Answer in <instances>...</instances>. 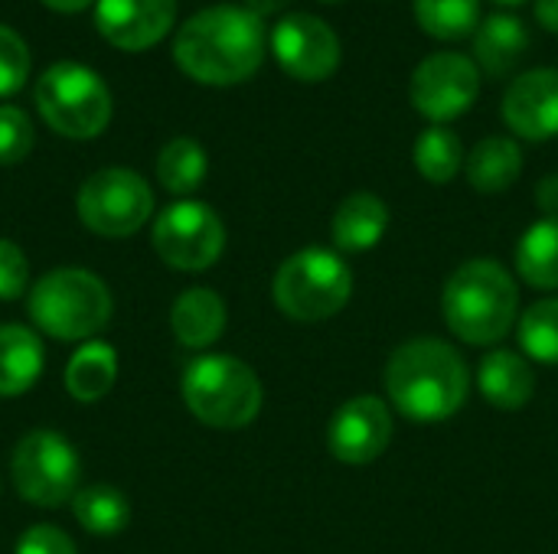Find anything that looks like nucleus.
<instances>
[{"label": "nucleus", "instance_id": "nucleus-7", "mask_svg": "<svg viewBox=\"0 0 558 554\" xmlns=\"http://www.w3.org/2000/svg\"><path fill=\"white\" fill-rule=\"evenodd\" d=\"M36 108L52 131L85 140L105 131L111 118V95L88 65L56 62L36 82Z\"/></svg>", "mask_w": 558, "mask_h": 554}, {"label": "nucleus", "instance_id": "nucleus-36", "mask_svg": "<svg viewBox=\"0 0 558 554\" xmlns=\"http://www.w3.org/2000/svg\"><path fill=\"white\" fill-rule=\"evenodd\" d=\"M43 3L52 7V10H59V13H75V10L88 7L92 0H43Z\"/></svg>", "mask_w": 558, "mask_h": 554}, {"label": "nucleus", "instance_id": "nucleus-15", "mask_svg": "<svg viewBox=\"0 0 558 554\" xmlns=\"http://www.w3.org/2000/svg\"><path fill=\"white\" fill-rule=\"evenodd\" d=\"M177 16V0H98L95 26L118 49H147L160 42Z\"/></svg>", "mask_w": 558, "mask_h": 554}, {"label": "nucleus", "instance_id": "nucleus-35", "mask_svg": "<svg viewBox=\"0 0 558 554\" xmlns=\"http://www.w3.org/2000/svg\"><path fill=\"white\" fill-rule=\"evenodd\" d=\"M245 3H248V10L255 16H271V13H278V10L288 7V0H245Z\"/></svg>", "mask_w": 558, "mask_h": 554}, {"label": "nucleus", "instance_id": "nucleus-3", "mask_svg": "<svg viewBox=\"0 0 558 554\" xmlns=\"http://www.w3.org/2000/svg\"><path fill=\"white\" fill-rule=\"evenodd\" d=\"M445 320L451 333L471 346L500 343L520 310V291L510 271L494 258L461 264L445 284Z\"/></svg>", "mask_w": 558, "mask_h": 554}, {"label": "nucleus", "instance_id": "nucleus-26", "mask_svg": "<svg viewBox=\"0 0 558 554\" xmlns=\"http://www.w3.org/2000/svg\"><path fill=\"white\" fill-rule=\"evenodd\" d=\"M418 26L435 39H461L481 26V0H415Z\"/></svg>", "mask_w": 558, "mask_h": 554}, {"label": "nucleus", "instance_id": "nucleus-8", "mask_svg": "<svg viewBox=\"0 0 558 554\" xmlns=\"http://www.w3.org/2000/svg\"><path fill=\"white\" fill-rule=\"evenodd\" d=\"M154 212V193L134 170L111 167L92 173L78 189V216L82 222L105 235V238H124L137 232Z\"/></svg>", "mask_w": 558, "mask_h": 554}, {"label": "nucleus", "instance_id": "nucleus-11", "mask_svg": "<svg viewBox=\"0 0 558 554\" xmlns=\"http://www.w3.org/2000/svg\"><path fill=\"white\" fill-rule=\"evenodd\" d=\"M412 104L428 121H454L461 118L481 91V69L474 59L461 52H435L418 62L412 72Z\"/></svg>", "mask_w": 558, "mask_h": 554}, {"label": "nucleus", "instance_id": "nucleus-12", "mask_svg": "<svg viewBox=\"0 0 558 554\" xmlns=\"http://www.w3.org/2000/svg\"><path fill=\"white\" fill-rule=\"evenodd\" d=\"M271 52L278 65L301 82H324L340 65V39L314 13L281 16L271 29Z\"/></svg>", "mask_w": 558, "mask_h": 554}, {"label": "nucleus", "instance_id": "nucleus-5", "mask_svg": "<svg viewBox=\"0 0 558 554\" xmlns=\"http://www.w3.org/2000/svg\"><path fill=\"white\" fill-rule=\"evenodd\" d=\"M29 317L56 340H92L111 317V294L92 271L59 268L33 287Z\"/></svg>", "mask_w": 558, "mask_h": 554}, {"label": "nucleus", "instance_id": "nucleus-9", "mask_svg": "<svg viewBox=\"0 0 558 554\" xmlns=\"http://www.w3.org/2000/svg\"><path fill=\"white\" fill-rule=\"evenodd\" d=\"M13 483L33 506H62L75 496L78 454L56 431H33L13 451Z\"/></svg>", "mask_w": 558, "mask_h": 554}, {"label": "nucleus", "instance_id": "nucleus-30", "mask_svg": "<svg viewBox=\"0 0 558 554\" xmlns=\"http://www.w3.org/2000/svg\"><path fill=\"white\" fill-rule=\"evenodd\" d=\"M29 72V49L26 42L0 23V98L13 95Z\"/></svg>", "mask_w": 558, "mask_h": 554}, {"label": "nucleus", "instance_id": "nucleus-10", "mask_svg": "<svg viewBox=\"0 0 558 554\" xmlns=\"http://www.w3.org/2000/svg\"><path fill=\"white\" fill-rule=\"evenodd\" d=\"M226 245L222 219L206 202H173L154 222V251L177 271H206Z\"/></svg>", "mask_w": 558, "mask_h": 554}, {"label": "nucleus", "instance_id": "nucleus-25", "mask_svg": "<svg viewBox=\"0 0 558 554\" xmlns=\"http://www.w3.org/2000/svg\"><path fill=\"white\" fill-rule=\"evenodd\" d=\"M157 180L163 189L183 196L206 180V153L193 137H173L157 157Z\"/></svg>", "mask_w": 558, "mask_h": 554}, {"label": "nucleus", "instance_id": "nucleus-20", "mask_svg": "<svg viewBox=\"0 0 558 554\" xmlns=\"http://www.w3.org/2000/svg\"><path fill=\"white\" fill-rule=\"evenodd\" d=\"M43 372V343L26 327H0V398L23 395Z\"/></svg>", "mask_w": 558, "mask_h": 554}, {"label": "nucleus", "instance_id": "nucleus-17", "mask_svg": "<svg viewBox=\"0 0 558 554\" xmlns=\"http://www.w3.org/2000/svg\"><path fill=\"white\" fill-rule=\"evenodd\" d=\"M170 327L173 336L190 346V349H206L213 346L222 330H226V304L216 291L209 287H190L173 300L170 310Z\"/></svg>", "mask_w": 558, "mask_h": 554}, {"label": "nucleus", "instance_id": "nucleus-13", "mask_svg": "<svg viewBox=\"0 0 558 554\" xmlns=\"http://www.w3.org/2000/svg\"><path fill=\"white\" fill-rule=\"evenodd\" d=\"M392 441V411L383 398L360 395L340 405L327 428V447L340 464L363 467L386 454Z\"/></svg>", "mask_w": 558, "mask_h": 554}, {"label": "nucleus", "instance_id": "nucleus-28", "mask_svg": "<svg viewBox=\"0 0 558 554\" xmlns=\"http://www.w3.org/2000/svg\"><path fill=\"white\" fill-rule=\"evenodd\" d=\"M520 343L536 362H558V297L533 304L520 317Z\"/></svg>", "mask_w": 558, "mask_h": 554}, {"label": "nucleus", "instance_id": "nucleus-23", "mask_svg": "<svg viewBox=\"0 0 558 554\" xmlns=\"http://www.w3.org/2000/svg\"><path fill=\"white\" fill-rule=\"evenodd\" d=\"M520 278L539 291L558 287V219H543L530 225L517 248Z\"/></svg>", "mask_w": 558, "mask_h": 554}, {"label": "nucleus", "instance_id": "nucleus-33", "mask_svg": "<svg viewBox=\"0 0 558 554\" xmlns=\"http://www.w3.org/2000/svg\"><path fill=\"white\" fill-rule=\"evenodd\" d=\"M536 202L543 212H549V219H558V173L546 176L536 189Z\"/></svg>", "mask_w": 558, "mask_h": 554}, {"label": "nucleus", "instance_id": "nucleus-21", "mask_svg": "<svg viewBox=\"0 0 558 554\" xmlns=\"http://www.w3.org/2000/svg\"><path fill=\"white\" fill-rule=\"evenodd\" d=\"M523 173V153L510 137H487L468 157V180L477 193H504Z\"/></svg>", "mask_w": 558, "mask_h": 554}, {"label": "nucleus", "instance_id": "nucleus-16", "mask_svg": "<svg viewBox=\"0 0 558 554\" xmlns=\"http://www.w3.org/2000/svg\"><path fill=\"white\" fill-rule=\"evenodd\" d=\"M477 385L490 405H497L504 411H517L533 398L536 376H533V366L520 353L494 349L484 356V362L477 369Z\"/></svg>", "mask_w": 558, "mask_h": 554}, {"label": "nucleus", "instance_id": "nucleus-22", "mask_svg": "<svg viewBox=\"0 0 558 554\" xmlns=\"http://www.w3.org/2000/svg\"><path fill=\"white\" fill-rule=\"evenodd\" d=\"M118 356L108 343H85L65 369V389L75 402H98L111 392Z\"/></svg>", "mask_w": 558, "mask_h": 554}, {"label": "nucleus", "instance_id": "nucleus-2", "mask_svg": "<svg viewBox=\"0 0 558 554\" xmlns=\"http://www.w3.org/2000/svg\"><path fill=\"white\" fill-rule=\"evenodd\" d=\"M386 392L409 421L438 424L468 402L471 372L461 353L445 340H412L392 353Z\"/></svg>", "mask_w": 558, "mask_h": 554}, {"label": "nucleus", "instance_id": "nucleus-4", "mask_svg": "<svg viewBox=\"0 0 558 554\" xmlns=\"http://www.w3.org/2000/svg\"><path fill=\"white\" fill-rule=\"evenodd\" d=\"M183 402L203 424L235 431L258 418L262 382L235 356H203L183 372Z\"/></svg>", "mask_w": 558, "mask_h": 554}, {"label": "nucleus", "instance_id": "nucleus-6", "mask_svg": "<svg viewBox=\"0 0 558 554\" xmlns=\"http://www.w3.org/2000/svg\"><path fill=\"white\" fill-rule=\"evenodd\" d=\"M353 274L347 261L327 248H304L291 255L275 274V304L301 323H317L350 304Z\"/></svg>", "mask_w": 558, "mask_h": 554}, {"label": "nucleus", "instance_id": "nucleus-32", "mask_svg": "<svg viewBox=\"0 0 558 554\" xmlns=\"http://www.w3.org/2000/svg\"><path fill=\"white\" fill-rule=\"evenodd\" d=\"M16 554H75V545L56 526H33L16 542Z\"/></svg>", "mask_w": 558, "mask_h": 554}, {"label": "nucleus", "instance_id": "nucleus-24", "mask_svg": "<svg viewBox=\"0 0 558 554\" xmlns=\"http://www.w3.org/2000/svg\"><path fill=\"white\" fill-rule=\"evenodd\" d=\"M72 513L82 522V529L92 532V535H114L131 519L128 496L118 493L114 487H88V490H78L72 496Z\"/></svg>", "mask_w": 558, "mask_h": 554}, {"label": "nucleus", "instance_id": "nucleus-37", "mask_svg": "<svg viewBox=\"0 0 558 554\" xmlns=\"http://www.w3.org/2000/svg\"><path fill=\"white\" fill-rule=\"evenodd\" d=\"M497 3H523V0H497Z\"/></svg>", "mask_w": 558, "mask_h": 554}, {"label": "nucleus", "instance_id": "nucleus-31", "mask_svg": "<svg viewBox=\"0 0 558 554\" xmlns=\"http://www.w3.org/2000/svg\"><path fill=\"white\" fill-rule=\"evenodd\" d=\"M26 291V255L0 238V300H16Z\"/></svg>", "mask_w": 558, "mask_h": 554}, {"label": "nucleus", "instance_id": "nucleus-38", "mask_svg": "<svg viewBox=\"0 0 558 554\" xmlns=\"http://www.w3.org/2000/svg\"><path fill=\"white\" fill-rule=\"evenodd\" d=\"M324 3H340V0H324Z\"/></svg>", "mask_w": 558, "mask_h": 554}, {"label": "nucleus", "instance_id": "nucleus-1", "mask_svg": "<svg viewBox=\"0 0 558 554\" xmlns=\"http://www.w3.org/2000/svg\"><path fill=\"white\" fill-rule=\"evenodd\" d=\"M177 65L206 85H235L255 75L265 59V26L248 7H206L180 26Z\"/></svg>", "mask_w": 558, "mask_h": 554}, {"label": "nucleus", "instance_id": "nucleus-34", "mask_svg": "<svg viewBox=\"0 0 558 554\" xmlns=\"http://www.w3.org/2000/svg\"><path fill=\"white\" fill-rule=\"evenodd\" d=\"M536 20L549 33H558V0H536Z\"/></svg>", "mask_w": 558, "mask_h": 554}, {"label": "nucleus", "instance_id": "nucleus-14", "mask_svg": "<svg viewBox=\"0 0 558 554\" xmlns=\"http://www.w3.org/2000/svg\"><path fill=\"white\" fill-rule=\"evenodd\" d=\"M504 121L526 140H549L558 134V69H533L513 78L504 95Z\"/></svg>", "mask_w": 558, "mask_h": 554}, {"label": "nucleus", "instance_id": "nucleus-27", "mask_svg": "<svg viewBox=\"0 0 558 554\" xmlns=\"http://www.w3.org/2000/svg\"><path fill=\"white\" fill-rule=\"evenodd\" d=\"M464 163V147L461 137L448 127H428L422 131L418 144H415V167L428 183H448L458 176Z\"/></svg>", "mask_w": 558, "mask_h": 554}, {"label": "nucleus", "instance_id": "nucleus-19", "mask_svg": "<svg viewBox=\"0 0 558 554\" xmlns=\"http://www.w3.org/2000/svg\"><path fill=\"white\" fill-rule=\"evenodd\" d=\"M530 49V33L520 16L510 13H490L474 36V56L490 75H504L517 69V62Z\"/></svg>", "mask_w": 558, "mask_h": 554}, {"label": "nucleus", "instance_id": "nucleus-29", "mask_svg": "<svg viewBox=\"0 0 558 554\" xmlns=\"http://www.w3.org/2000/svg\"><path fill=\"white\" fill-rule=\"evenodd\" d=\"M29 150H33L29 118L13 104H0V163H20Z\"/></svg>", "mask_w": 558, "mask_h": 554}, {"label": "nucleus", "instance_id": "nucleus-18", "mask_svg": "<svg viewBox=\"0 0 558 554\" xmlns=\"http://www.w3.org/2000/svg\"><path fill=\"white\" fill-rule=\"evenodd\" d=\"M389 229V209L373 193H353L333 216V242L340 251H369Z\"/></svg>", "mask_w": 558, "mask_h": 554}]
</instances>
